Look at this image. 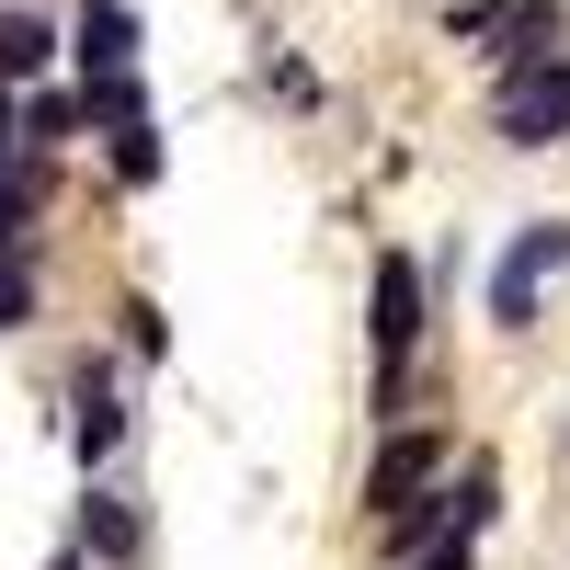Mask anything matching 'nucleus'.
Returning a JSON list of instances; mask_svg holds the SVG:
<instances>
[{
	"label": "nucleus",
	"mask_w": 570,
	"mask_h": 570,
	"mask_svg": "<svg viewBox=\"0 0 570 570\" xmlns=\"http://www.w3.org/2000/svg\"><path fill=\"white\" fill-rule=\"evenodd\" d=\"M365 331H376V422H389V411L411 400V354H422V263H411V252H376Z\"/></svg>",
	"instance_id": "1"
},
{
	"label": "nucleus",
	"mask_w": 570,
	"mask_h": 570,
	"mask_svg": "<svg viewBox=\"0 0 570 570\" xmlns=\"http://www.w3.org/2000/svg\"><path fill=\"white\" fill-rule=\"evenodd\" d=\"M491 137H502V149H559V137H570V46L491 80Z\"/></svg>",
	"instance_id": "2"
},
{
	"label": "nucleus",
	"mask_w": 570,
	"mask_h": 570,
	"mask_svg": "<svg viewBox=\"0 0 570 570\" xmlns=\"http://www.w3.org/2000/svg\"><path fill=\"white\" fill-rule=\"evenodd\" d=\"M570 263V217H537V228H513V252L491 263V320L502 331H537V297H548V274Z\"/></svg>",
	"instance_id": "3"
},
{
	"label": "nucleus",
	"mask_w": 570,
	"mask_h": 570,
	"mask_svg": "<svg viewBox=\"0 0 570 570\" xmlns=\"http://www.w3.org/2000/svg\"><path fill=\"white\" fill-rule=\"evenodd\" d=\"M456 35L480 46L491 69H525V58H559V0H456Z\"/></svg>",
	"instance_id": "4"
},
{
	"label": "nucleus",
	"mask_w": 570,
	"mask_h": 570,
	"mask_svg": "<svg viewBox=\"0 0 570 570\" xmlns=\"http://www.w3.org/2000/svg\"><path fill=\"white\" fill-rule=\"evenodd\" d=\"M445 434H389V445H376V468H365V513H376V525H389V513H411L422 491H434L445 480Z\"/></svg>",
	"instance_id": "5"
},
{
	"label": "nucleus",
	"mask_w": 570,
	"mask_h": 570,
	"mask_svg": "<svg viewBox=\"0 0 570 570\" xmlns=\"http://www.w3.org/2000/svg\"><path fill=\"white\" fill-rule=\"evenodd\" d=\"M80 69H91V80H126V69H137V23H126V0H80Z\"/></svg>",
	"instance_id": "6"
},
{
	"label": "nucleus",
	"mask_w": 570,
	"mask_h": 570,
	"mask_svg": "<svg viewBox=\"0 0 570 570\" xmlns=\"http://www.w3.org/2000/svg\"><path fill=\"white\" fill-rule=\"evenodd\" d=\"M115 434H126V400H115V376H104V365H80V422H69L80 468H104V456H115Z\"/></svg>",
	"instance_id": "7"
},
{
	"label": "nucleus",
	"mask_w": 570,
	"mask_h": 570,
	"mask_svg": "<svg viewBox=\"0 0 570 570\" xmlns=\"http://www.w3.org/2000/svg\"><path fill=\"white\" fill-rule=\"evenodd\" d=\"M46 58H58V35H46L35 12H0V91H23V80H46Z\"/></svg>",
	"instance_id": "8"
},
{
	"label": "nucleus",
	"mask_w": 570,
	"mask_h": 570,
	"mask_svg": "<svg viewBox=\"0 0 570 570\" xmlns=\"http://www.w3.org/2000/svg\"><path fill=\"white\" fill-rule=\"evenodd\" d=\"M80 548H91V559H137V513H126L115 491H91V502H80Z\"/></svg>",
	"instance_id": "9"
},
{
	"label": "nucleus",
	"mask_w": 570,
	"mask_h": 570,
	"mask_svg": "<svg viewBox=\"0 0 570 570\" xmlns=\"http://www.w3.org/2000/svg\"><path fill=\"white\" fill-rule=\"evenodd\" d=\"M115 171H126V183H160V137H149V115L115 126Z\"/></svg>",
	"instance_id": "10"
},
{
	"label": "nucleus",
	"mask_w": 570,
	"mask_h": 570,
	"mask_svg": "<svg viewBox=\"0 0 570 570\" xmlns=\"http://www.w3.org/2000/svg\"><path fill=\"white\" fill-rule=\"evenodd\" d=\"M69 126H80L69 91H35V104H23V137H69Z\"/></svg>",
	"instance_id": "11"
},
{
	"label": "nucleus",
	"mask_w": 570,
	"mask_h": 570,
	"mask_svg": "<svg viewBox=\"0 0 570 570\" xmlns=\"http://www.w3.org/2000/svg\"><path fill=\"white\" fill-rule=\"evenodd\" d=\"M12 320H35V274H23V263H0V331H12Z\"/></svg>",
	"instance_id": "12"
},
{
	"label": "nucleus",
	"mask_w": 570,
	"mask_h": 570,
	"mask_svg": "<svg viewBox=\"0 0 570 570\" xmlns=\"http://www.w3.org/2000/svg\"><path fill=\"white\" fill-rule=\"evenodd\" d=\"M411 570H480V537H434V548H422Z\"/></svg>",
	"instance_id": "13"
},
{
	"label": "nucleus",
	"mask_w": 570,
	"mask_h": 570,
	"mask_svg": "<svg viewBox=\"0 0 570 570\" xmlns=\"http://www.w3.org/2000/svg\"><path fill=\"white\" fill-rule=\"evenodd\" d=\"M46 570H91V548H58V559H46Z\"/></svg>",
	"instance_id": "14"
}]
</instances>
